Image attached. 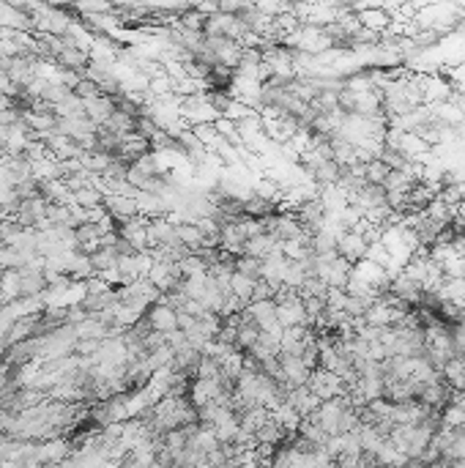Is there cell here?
<instances>
[{
  "mask_svg": "<svg viewBox=\"0 0 465 468\" xmlns=\"http://www.w3.org/2000/svg\"><path fill=\"white\" fill-rule=\"evenodd\" d=\"M148 326H151V331H159V334L167 337L170 331H178V312L173 310L170 304L159 301L148 312Z\"/></svg>",
  "mask_w": 465,
  "mask_h": 468,
  "instance_id": "obj_1",
  "label": "cell"
},
{
  "mask_svg": "<svg viewBox=\"0 0 465 468\" xmlns=\"http://www.w3.org/2000/svg\"><path fill=\"white\" fill-rule=\"evenodd\" d=\"M105 208H107V214L112 219H121V222L137 217V203L132 197H126V194H107L105 197Z\"/></svg>",
  "mask_w": 465,
  "mask_h": 468,
  "instance_id": "obj_2",
  "label": "cell"
},
{
  "mask_svg": "<svg viewBox=\"0 0 465 468\" xmlns=\"http://www.w3.org/2000/svg\"><path fill=\"white\" fill-rule=\"evenodd\" d=\"M356 22L364 31H373V33H380V31H386L392 25L386 9H364V11H358Z\"/></svg>",
  "mask_w": 465,
  "mask_h": 468,
  "instance_id": "obj_3",
  "label": "cell"
},
{
  "mask_svg": "<svg viewBox=\"0 0 465 468\" xmlns=\"http://www.w3.org/2000/svg\"><path fill=\"white\" fill-rule=\"evenodd\" d=\"M255 285H257V279L244 277V274L232 271V277H230V296H235L241 304H250L252 293H255Z\"/></svg>",
  "mask_w": 465,
  "mask_h": 468,
  "instance_id": "obj_4",
  "label": "cell"
},
{
  "mask_svg": "<svg viewBox=\"0 0 465 468\" xmlns=\"http://www.w3.org/2000/svg\"><path fill=\"white\" fill-rule=\"evenodd\" d=\"M19 285H22L19 269H6V271L0 274V296H3L6 301L19 298Z\"/></svg>",
  "mask_w": 465,
  "mask_h": 468,
  "instance_id": "obj_5",
  "label": "cell"
},
{
  "mask_svg": "<svg viewBox=\"0 0 465 468\" xmlns=\"http://www.w3.org/2000/svg\"><path fill=\"white\" fill-rule=\"evenodd\" d=\"M80 14H109V11H115L109 3H80V6H74Z\"/></svg>",
  "mask_w": 465,
  "mask_h": 468,
  "instance_id": "obj_6",
  "label": "cell"
}]
</instances>
